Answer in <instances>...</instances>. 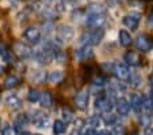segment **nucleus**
Wrapping results in <instances>:
<instances>
[{"label": "nucleus", "instance_id": "obj_1", "mask_svg": "<svg viewBox=\"0 0 153 135\" xmlns=\"http://www.w3.org/2000/svg\"><path fill=\"white\" fill-rule=\"evenodd\" d=\"M105 8L101 4H92L88 10L86 14L85 23L86 26H89L92 29L96 27H102V25L105 23Z\"/></svg>", "mask_w": 153, "mask_h": 135}, {"label": "nucleus", "instance_id": "obj_2", "mask_svg": "<svg viewBox=\"0 0 153 135\" xmlns=\"http://www.w3.org/2000/svg\"><path fill=\"white\" fill-rule=\"evenodd\" d=\"M13 52L19 59H30L33 55H34V51H33L27 44H25V42H22V41L14 42Z\"/></svg>", "mask_w": 153, "mask_h": 135}, {"label": "nucleus", "instance_id": "obj_3", "mask_svg": "<svg viewBox=\"0 0 153 135\" xmlns=\"http://www.w3.org/2000/svg\"><path fill=\"white\" fill-rule=\"evenodd\" d=\"M111 72L118 78L119 80H130L131 78V74H130V70L126 64H122V63H114L112 64V68H111Z\"/></svg>", "mask_w": 153, "mask_h": 135}, {"label": "nucleus", "instance_id": "obj_4", "mask_svg": "<svg viewBox=\"0 0 153 135\" xmlns=\"http://www.w3.org/2000/svg\"><path fill=\"white\" fill-rule=\"evenodd\" d=\"M36 59H37L38 63L41 64H51L53 61V51H52V46H44V48L38 49L36 52Z\"/></svg>", "mask_w": 153, "mask_h": 135}, {"label": "nucleus", "instance_id": "obj_5", "mask_svg": "<svg viewBox=\"0 0 153 135\" xmlns=\"http://www.w3.org/2000/svg\"><path fill=\"white\" fill-rule=\"evenodd\" d=\"M23 38L26 40L30 44H38L40 40H41V32L37 27H27V29L23 32Z\"/></svg>", "mask_w": 153, "mask_h": 135}, {"label": "nucleus", "instance_id": "obj_6", "mask_svg": "<svg viewBox=\"0 0 153 135\" xmlns=\"http://www.w3.org/2000/svg\"><path fill=\"white\" fill-rule=\"evenodd\" d=\"M104 29L102 27H96L93 29L89 34L86 35V38H88V44L89 45H99L101 42V40L104 38Z\"/></svg>", "mask_w": 153, "mask_h": 135}, {"label": "nucleus", "instance_id": "obj_7", "mask_svg": "<svg viewBox=\"0 0 153 135\" xmlns=\"http://www.w3.org/2000/svg\"><path fill=\"white\" fill-rule=\"evenodd\" d=\"M56 35H57V38L60 40V41L68 42V41H71V40H73V37H74V30L71 29L70 26L62 25V26H59V27H57Z\"/></svg>", "mask_w": 153, "mask_h": 135}, {"label": "nucleus", "instance_id": "obj_8", "mask_svg": "<svg viewBox=\"0 0 153 135\" xmlns=\"http://www.w3.org/2000/svg\"><path fill=\"white\" fill-rule=\"evenodd\" d=\"M153 46V42L150 41L149 37H146L145 34H141L135 38V48L141 52H149Z\"/></svg>", "mask_w": 153, "mask_h": 135}, {"label": "nucleus", "instance_id": "obj_9", "mask_svg": "<svg viewBox=\"0 0 153 135\" xmlns=\"http://www.w3.org/2000/svg\"><path fill=\"white\" fill-rule=\"evenodd\" d=\"M94 108L97 112H101V113H107V112H111L112 109V101L107 97H100L97 98L94 103Z\"/></svg>", "mask_w": 153, "mask_h": 135}, {"label": "nucleus", "instance_id": "obj_10", "mask_svg": "<svg viewBox=\"0 0 153 135\" xmlns=\"http://www.w3.org/2000/svg\"><path fill=\"white\" fill-rule=\"evenodd\" d=\"M75 105L79 111H86L89 105V93L88 91H81L75 96Z\"/></svg>", "mask_w": 153, "mask_h": 135}, {"label": "nucleus", "instance_id": "obj_11", "mask_svg": "<svg viewBox=\"0 0 153 135\" xmlns=\"http://www.w3.org/2000/svg\"><path fill=\"white\" fill-rule=\"evenodd\" d=\"M4 103H6V105L8 106L11 111H19L22 108V101H21V98H19L18 96H15V94H8V96L6 97Z\"/></svg>", "mask_w": 153, "mask_h": 135}, {"label": "nucleus", "instance_id": "obj_12", "mask_svg": "<svg viewBox=\"0 0 153 135\" xmlns=\"http://www.w3.org/2000/svg\"><path fill=\"white\" fill-rule=\"evenodd\" d=\"M124 61L130 66H134V67H137V66H141L142 64V58L138 55L137 52H126L123 56Z\"/></svg>", "mask_w": 153, "mask_h": 135}, {"label": "nucleus", "instance_id": "obj_13", "mask_svg": "<svg viewBox=\"0 0 153 135\" xmlns=\"http://www.w3.org/2000/svg\"><path fill=\"white\" fill-rule=\"evenodd\" d=\"M123 25L127 26L131 30H137L138 25H140V15L138 14H128L123 18Z\"/></svg>", "mask_w": 153, "mask_h": 135}, {"label": "nucleus", "instance_id": "obj_14", "mask_svg": "<svg viewBox=\"0 0 153 135\" xmlns=\"http://www.w3.org/2000/svg\"><path fill=\"white\" fill-rule=\"evenodd\" d=\"M116 112H118V115L120 116H127L128 112H130V103H128L126 98H123V97H120V98H118V101H116Z\"/></svg>", "mask_w": 153, "mask_h": 135}, {"label": "nucleus", "instance_id": "obj_15", "mask_svg": "<svg viewBox=\"0 0 153 135\" xmlns=\"http://www.w3.org/2000/svg\"><path fill=\"white\" fill-rule=\"evenodd\" d=\"M130 108L134 111V112H137V113H140L141 111H142V98H141V96L140 94H137V93H134V94H131V97H130Z\"/></svg>", "mask_w": 153, "mask_h": 135}, {"label": "nucleus", "instance_id": "obj_16", "mask_svg": "<svg viewBox=\"0 0 153 135\" xmlns=\"http://www.w3.org/2000/svg\"><path fill=\"white\" fill-rule=\"evenodd\" d=\"M29 79L32 80L33 83H42L44 80H47V75H45V71H41V70H33L29 75Z\"/></svg>", "mask_w": 153, "mask_h": 135}, {"label": "nucleus", "instance_id": "obj_17", "mask_svg": "<svg viewBox=\"0 0 153 135\" xmlns=\"http://www.w3.org/2000/svg\"><path fill=\"white\" fill-rule=\"evenodd\" d=\"M63 79H64V74L62 71H52V72H49V75L47 77V80L52 85L60 83Z\"/></svg>", "mask_w": 153, "mask_h": 135}, {"label": "nucleus", "instance_id": "obj_18", "mask_svg": "<svg viewBox=\"0 0 153 135\" xmlns=\"http://www.w3.org/2000/svg\"><path fill=\"white\" fill-rule=\"evenodd\" d=\"M119 42L124 48H127V46L131 45V35L127 30H120L119 32Z\"/></svg>", "mask_w": 153, "mask_h": 135}, {"label": "nucleus", "instance_id": "obj_19", "mask_svg": "<svg viewBox=\"0 0 153 135\" xmlns=\"http://www.w3.org/2000/svg\"><path fill=\"white\" fill-rule=\"evenodd\" d=\"M92 55H93L92 45H85V46H82L81 49L76 51V56L79 59H82V60H86L88 58H92Z\"/></svg>", "mask_w": 153, "mask_h": 135}, {"label": "nucleus", "instance_id": "obj_20", "mask_svg": "<svg viewBox=\"0 0 153 135\" xmlns=\"http://www.w3.org/2000/svg\"><path fill=\"white\" fill-rule=\"evenodd\" d=\"M52 103H53V100H52L51 93H48V91L41 93V96H40V104H41L42 108H51Z\"/></svg>", "mask_w": 153, "mask_h": 135}, {"label": "nucleus", "instance_id": "obj_21", "mask_svg": "<svg viewBox=\"0 0 153 135\" xmlns=\"http://www.w3.org/2000/svg\"><path fill=\"white\" fill-rule=\"evenodd\" d=\"M142 111L145 113H152L153 112V98L152 97H145L142 98Z\"/></svg>", "mask_w": 153, "mask_h": 135}, {"label": "nucleus", "instance_id": "obj_22", "mask_svg": "<svg viewBox=\"0 0 153 135\" xmlns=\"http://www.w3.org/2000/svg\"><path fill=\"white\" fill-rule=\"evenodd\" d=\"M19 83V79L16 77H14V75H10L8 78H6V80H4V89H14V87H16Z\"/></svg>", "mask_w": 153, "mask_h": 135}, {"label": "nucleus", "instance_id": "obj_23", "mask_svg": "<svg viewBox=\"0 0 153 135\" xmlns=\"http://www.w3.org/2000/svg\"><path fill=\"white\" fill-rule=\"evenodd\" d=\"M64 130H66V125H64V123L62 122V120H55L53 123V134L55 135H60L64 132Z\"/></svg>", "mask_w": 153, "mask_h": 135}, {"label": "nucleus", "instance_id": "obj_24", "mask_svg": "<svg viewBox=\"0 0 153 135\" xmlns=\"http://www.w3.org/2000/svg\"><path fill=\"white\" fill-rule=\"evenodd\" d=\"M40 96H41V93H40L38 90L32 89V90H29L27 100L30 101V103H37V101H40Z\"/></svg>", "mask_w": 153, "mask_h": 135}, {"label": "nucleus", "instance_id": "obj_25", "mask_svg": "<svg viewBox=\"0 0 153 135\" xmlns=\"http://www.w3.org/2000/svg\"><path fill=\"white\" fill-rule=\"evenodd\" d=\"M29 122H30V120H29V116L27 115H18L15 117V125H18V127L26 125Z\"/></svg>", "mask_w": 153, "mask_h": 135}, {"label": "nucleus", "instance_id": "obj_26", "mask_svg": "<svg viewBox=\"0 0 153 135\" xmlns=\"http://www.w3.org/2000/svg\"><path fill=\"white\" fill-rule=\"evenodd\" d=\"M102 119H104V122H105V124H115L116 123V116L115 115H112V113H109V112H107L104 116H102Z\"/></svg>", "mask_w": 153, "mask_h": 135}, {"label": "nucleus", "instance_id": "obj_27", "mask_svg": "<svg viewBox=\"0 0 153 135\" xmlns=\"http://www.w3.org/2000/svg\"><path fill=\"white\" fill-rule=\"evenodd\" d=\"M88 124L92 127V128H96V127H99L100 125V117L99 116H90L89 120H88Z\"/></svg>", "mask_w": 153, "mask_h": 135}, {"label": "nucleus", "instance_id": "obj_28", "mask_svg": "<svg viewBox=\"0 0 153 135\" xmlns=\"http://www.w3.org/2000/svg\"><path fill=\"white\" fill-rule=\"evenodd\" d=\"M150 120H152V117H150V113H146V115H143L140 117V123L142 125H145V127H148L150 123Z\"/></svg>", "mask_w": 153, "mask_h": 135}, {"label": "nucleus", "instance_id": "obj_29", "mask_svg": "<svg viewBox=\"0 0 153 135\" xmlns=\"http://www.w3.org/2000/svg\"><path fill=\"white\" fill-rule=\"evenodd\" d=\"M1 135H16V130L14 127H11V125H7V127L3 128Z\"/></svg>", "mask_w": 153, "mask_h": 135}, {"label": "nucleus", "instance_id": "obj_30", "mask_svg": "<svg viewBox=\"0 0 153 135\" xmlns=\"http://www.w3.org/2000/svg\"><path fill=\"white\" fill-rule=\"evenodd\" d=\"M0 55H1V58H3L4 60L7 61V63H13V56L10 55V52H8V51L3 49V51H0Z\"/></svg>", "mask_w": 153, "mask_h": 135}, {"label": "nucleus", "instance_id": "obj_31", "mask_svg": "<svg viewBox=\"0 0 153 135\" xmlns=\"http://www.w3.org/2000/svg\"><path fill=\"white\" fill-rule=\"evenodd\" d=\"M63 119L66 120V123H70L73 120V113L68 109H63Z\"/></svg>", "mask_w": 153, "mask_h": 135}, {"label": "nucleus", "instance_id": "obj_32", "mask_svg": "<svg viewBox=\"0 0 153 135\" xmlns=\"http://www.w3.org/2000/svg\"><path fill=\"white\" fill-rule=\"evenodd\" d=\"M74 124H75V128L76 130H81L85 125V120L83 119H76L75 122H74Z\"/></svg>", "mask_w": 153, "mask_h": 135}, {"label": "nucleus", "instance_id": "obj_33", "mask_svg": "<svg viewBox=\"0 0 153 135\" xmlns=\"http://www.w3.org/2000/svg\"><path fill=\"white\" fill-rule=\"evenodd\" d=\"M112 132H114V135H123V128H122V125H116Z\"/></svg>", "mask_w": 153, "mask_h": 135}, {"label": "nucleus", "instance_id": "obj_34", "mask_svg": "<svg viewBox=\"0 0 153 135\" xmlns=\"http://www.w3.org/2000/svg\"><path fill=\"white\" fill-rule=\"evenodd\" d=\"M104 82H105V80L102 79V78H96V79H94V82H93V83H94V85H97V86H102V85H104Z\"/></svg>", "mask_w": 153, "mask_h": 135}, {"label": "nucleus", "instance_id": "obj_35", "mask_svg": "<svg viewBox=\"0 0 153 135\" xmlns=\"http://www.w3.org/2000/svg\"><path fill=\"white\" fill-rule=\"evenodd\" d=\"M143 135H153V128L152 127H145V130H143Z\"/></svg>", "mask_w": 153, "mask_h": 135}, {"label": "nucleus", "instance_id": "obj_36", "mask_svg": "<svg viewBox=\"0 0 153 135\" xmlns=\"http://www.w3.org/2000/svg\"><path fill=\"white\" fill-rule=\"evenodd\" d=\"M146 25H148V27H149V29H152V30H153V14L149 16V18H148Z\"/></svg>", "mask_w": 153, "mask_h": 135}, {"label": "nucleus", "instance_id": "obj_37", "mask_svg": "<svg viewBox=\"0 0 153 135\" xmlns=\"http://www.w3.org/2000/svg\"><path fill=\"white\" fill-rule=\"evenodd\" d=\"M85 135H99V132L96 131V128H89L85 132Z\"/></svg>", "mask_w": 153, "mask_h": 135}, {"label": "nucleus", "instance_id": "obj_38", "mask_svg": "<svg viewBox=\"0 0 153 135\" xmlns=\"http://www.w3.org/2000/svg\"><path fill=\"white\" fill-rule=\"evenodd\" d=\"M99 135H114L112 131H108V130H102V131L99 132Z\"/></svg>", "mask_w": 153, "mask_h": 135}, {"label": "nucleus", "instance_id": "obj_39", "mask_svg": "<svg viewBox=\"0 0 153 135\" xmlns=\"http://www.w3.org/2000/svg\"><path fill=\"white\" fill-rule=\"evenodd\" d=\"M70 135H79V130H76V128H74L73 131L70 132Z\"/></svg>", "mask_w": 153, "mask_h": 135}, {"label": "nucleus", "instance_id": "obj_40", "mask_svg": "<svg viewBox=\"0 0 153 135\" xmlns=\"http://www.w3.org/2000/svg\"><path fill=\"white\" fill-rule=\"evenodd\" d=\"M149 80H150V86L153 87V71H152V74H150V77H149Z\"/></svg>", "mask_w": 153, "mask_h": 135}, {"label": "nucleus", "instance_id": "obj_41", "mask_svg": "<svg viewBox=\"0 0 153 135\" xmlns=\"http://www.w3.org/2000/svg\"><path fill=\"white\" fill-rule=\"evenodd\" d=\"M19 135H32V134H30V132H21Z\"/></svg>", "mask_w": 153, "mask_h": 135}, {"label": "nucleus", "instance_id": "obj_42", "mask_svg": "<svg viewBox=\"0 0 153 135\" xmlns=\"http://www.w3.org/2000/svg\"><path fill=\"white\" fill-rule=\"evenodd\" d=\"M3 71H4V68L1 67V66H0V74H3Z\"/></svg>", "mask_w": 153, "mask_h": 135}, {"label": "nucleus", "instance_id": "obj_43", "mask_svg": "<svg viewBox=\"0 0 153 135\" xmlns=\"http://www.w3.org/2000/svg\"><path fill=\"white\" fill-rule=\"evenodd\" d=\"M131 135H138V134H131Z\"/></svg>", "mask_w": 153, "mask_h": 135}, {"label": "nucleus", "instance_id": "obj_44", "mask_svg": "<svg viewBox=\"0 0 153 135\" xmlns=\"http://www.w3.org/2000/svg\"><path fill=\"white\" fill-rule=\"evenodd\" d=\"M34 135H40V134H34Z\"/></svg>", "mask_w": 153, "mask_h": 135}, {"label": "nucleus", "instance_id": "obj_45", "mask_svg": "<svg viewBox=\"0 0 153 135\" xmlns=\"http://www.w3.org/2000/svg\"><path fill=\"white\" fill-rule=\"evenodd\" d=\"M0 123H1V122H0Z\"/></svg>", "mask_w": 153, "mask_h": 135}]
</instances>
